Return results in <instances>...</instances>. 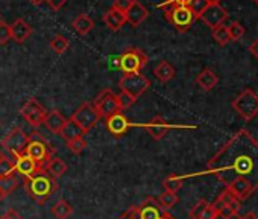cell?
I'll list each match as a JSON object with an SVG mask.
<instances>
[{"label": "cell", "instance_id": "obj_51", "mask_svg": "<svg viewBox=\"0 0 258 219\" xmlns=\"http://www.w3.org/2000/svg\"><path fill=\"white\" fill-rule=\"evenodd\" d=\"M208 4H220V0H207Z\"/></svg>", "mask_w": 258, "mask_h": 219}, {"label": "cell", "instance_id": "obj_7", "mask_svg": "<svg viewBox=\"0 0 258 219\" xmlns=\"http://www.w3.org/2000/svg\"><path fill=\"white\" fill-rule=\"evenodd\" d=\"M120 90L127 91L136 99H139L151 87V81L142 73H124L118 81Z\"/></svg>", "mask_w": 258, "mask_h": 219}, {"label": "cell", "instance_id": "obj_35", "mask_svg": "<svg viewBox=\"0 0 258 219\" xmlns=\"http://www.w3.org/2000/svg\"><path fill=\"white\" fill-rule=\"evenodd\" d=\"M213 38L216 43H219L220 46H226L231 40H229V34H228V28L225 25L213 29Z\"/></svg>", "mask_w": 258, "mask_h": 219}, {"label": "cell", "instance_id": "obj_17", "mask_svg": "<svg viewBox=\"0 0 258 219\" xmlns=\"http://www.w3.org/2000/svg\"><path fill=\"white\" fill-rule=\"evenodd\" d=\"M226 189H228L240 202H243L244 199H247V198L252 195V192H253L252 184H250L246 178H237V180H234L231 184L226 186Z\"/></svg>", "mask_w": 258, "mask_h": 219}, {"label": "cell", "instance_id": "obj_15", "mask_svg": "<svg viewBox=\"0 0 258 219\" xmlns=\"http://www.w3.org/2000/svg\"><path fill=\"white\" fill-rule=\"evenodd\" d=\"M124 16H126V22L131 23L133 28H139L149 17V11L139 2V0H133L131 7L127 8Z\"/></svg>", "mask_w": 258, "mask_h": 219}, {"label": "cell", "instance_id": "obj_16", "mask_svg": "<svg viewBox=\"0 0 258 219\" xmlns=\"http://www.w3.org/2000/svg\"><path fill=\"white\" fill-rule=\"evenodd\" d=\"M143 128L152 136V139L155 140H161L167 133L169 130L175 128L173 125H170L166 119H163L161 116H155L154 119H151L146 125H143Z\"/></svg>", "mask_w": 258, "mask_h": 219}, {"label": "cell", "instance_id": "obj_55", "mask_svg": "<svg viewBox=\"0 0 258 219\" xmlns=\"http://www.w3.org/2000/svg\"><path fill=\"white\" fill-rule=\"evenodd\" d=\"M0 157H2V152H0Z\"/></svg>", "mask_w": 258, "mask_h": 219}, {"label": "cell", "instance_id": "obj_39", "mask_svg": "<svg viewBox=\"0 0 258 219\" xmlns=\"http://www.w3.org/2000/svg\"><path fill=\"white\" fill-rule=\"evenodd\" d=\"M10 40H11V29H10V25L5 23V22L2 20V22H0V46L7 44Z\"/></svg>", "mask_w": 258, "mask_h": 219}, {"label": "cell", "instance_id": "obj_1", "mask_svg": "<svg viewBox=\"0 0 258 219\" xmlns=\"http://www.w3.org/2000/svg\"><path fill=\"white\" fill-rule=\"evenodd\" d=\"M207 169L225 186L246 178L258 189V140L244 128L238 130L207 163Z\"/></svg>", "mask_w": 258, "mask_h": 219}, {"label": "cell", "instance_id": "obj_12", "mask_svg": "<svg viewBox=\"0 0 258 219\" xmlns=\"http://www.w3.org/2000/svg\"><path fill=\"white\" fill-rule=\"evenodd\" d=\"M20 113L23 116V119L31 124L32 127L38 128L40 125H43L44 122V118L47 115V112L44 110V106L35 99V97H31L20 110Z\"/></svg>", "mask_w": 258, "mask_h": 219}, {"label": "cell", "instance_id": "obj_25", "mask_svg": "<svg viewBox=\"0 0 258 219\" xmlns=\"http://www.w3.org/2000/svg\"><path fill=\"white\" fill-rule=\"evenodd\" d=\"M154 75L158 81L161 82H169L170 79L175 78V67L167 63V61H161L160 64H157V67L154 69Z\"/></svg>", "mask_w": 258, "mask_h": 219}, {"label": "cell", "instance_id": "obj_40", "mask_svg": "<svg viewBox=\"0 0 258 219\" xmlns=\"http://www.w3.org/2000/svg\"><path fill=\"white\" fill-rule=\"evenodd\" d=\"M207 5H208L207 0H191L190 8H191V11H193V13L196 14V17H198Z\"/></svg>", "mask_w": 258, "mask_h": 219}, {"label": "cell", "instance_id": "obj_18", "mask_svg": "<svg viewBox=\"0 0 258 219\" xmlns=\"http://www.w3.org/2000/svg\"><path fill=\"white\" fill-rule=\"evenodd\" d=\"M10 29H11V40H14L19 44L25 43L32 35V28L26 23L25 19L14 20V23L10 25Z\"/></svg>", "mask_w": 258, "mask_h": 219}, {"label": "cell", "instance_id": "obj_54", "mask_svg": "<svg viewBox=\"0 0 258 219\" xmlns=\"http://www.w3.org/2000/svg\"><path fill=\"white\" fill-rule=\"evenodd\" d=\"M255 2H256V5H258V0H255Z\"/></svg>", "mask_w": 258, "mask_h": 219}, {"label": "cell", "instance_id": "obj_28", "mask_svg": "<svg viewBox=\"0 0 258 219\" xmlns=\"http://www.w3.org/2000/svg\"><path fill=\"white\" fill-rule=\"evenodd\" d=\"M52 213L56 219H67L73 213V207L66 199H58L52 207Z\"/></svg>", "mask_w": 258, "mask_h": 219}, {"label": "cell", "instance_id": "obj_23", "mask_svg": "<svg viewBox=\"0 0 258 219\" xmlns=\"http://www.w3.org/2000/svg\"><path fill=\"white\" fill-rule=\"evenodd\" d=\"M72 28L73 31H76L79 35H87L88 32H91V29L94 28V22L90 16L87 14H79L73 23H72Z\"/></svg>", "mask_w": 258, "mask_h": 219}, {"label": "cell", "instance_id": "obj_14", "mask_svg": "<svg viewBox=\"0 0 258 219\" xmlns=\"http://www.w3.org/2000/svg\"><path fill=\"white\" fill-rule=\"evenodd\" d=\"M131 127H133V124L126 119V116L123 115V112H118V113H115V115H112L111 118L106 119V128H108V131L112 136H115V137H120V136L126 134V131L131 128Z\"/></svg>", "mask_w": 258, "mask_h": 219}, {"label": "cell", "instance_id": "obj_34", "mask_svg": "<svg viewBox=\"0 0 258 219\" xmlns=\"http://www.w3.org/2000/svg\"><path fill=\"white\" fill-rule=\"evenodd\" d=\"M50 47H52V50H53L55 53L61 55V53H64V52L69 49V40H67L66 37H62V35L58 34V35H55V37L52 38Z\"/></svg>", "mask_w": 258, "mask_h": 219}, {"label": "cell", "instance_id": "obj_4", "mask_svg": "<svg viewBox=\"0 0 258 219\" xmlns=\"http://www.w3.org/2000/svg\"><path fill=\"white\" fill-rule=\"evenodd\" d=\"M231 105L238 116H241L246 122H249L258 115V94L253 90L246 88L232 100Z\"/></svg>", "mask_w": 258, "mask_h": 219}, {"label": "cell", "instance_id": "obj_43", "mask_svg": "<svg viewBox=\"0 0 258 219\" xmlns=\"http://www.w3.org/2000/svg\"><path fill=\"white\" fill-rule=\"evenodd\" d=\"M0 219H22V216H20V213L17 211V210H14V208H10L2 217Z\"/></svg>", "mask_w": 258, "mask_h": 219}, {"label": "cell", "instance_id": "obj_2", "mask_svg": "<svg viewBox=\"0 0 258 219\" xmlns=\"http://www.w3.org/2000/svg\"><path fill=\"white\" fill-rule=\"evenodd\" d=\"M56 189L58 186L55 180L44 171V168H40L35 174L25 178V190L38 204H44Z\"/></svg>", "mask_w": 258, "mask_h": 219}, {"label": "cell", "instance_id": "obj_38", "mask_svg": "<svg viewBox=\"0 0 258 219\" xmlns=\"http://www.w3.org/2000/svg\"><path fill=\"white\" fill-rule=\"evenodd\" d=\"M210 202L208 201H205V199H199L193 207H191V210H190V217L191 219H199V216L202 214V211L205 210V207L208 205Z\"/></svg>", "mask_w": 258, "mask_h": 219}, {"label": "cell", "instance_id": "obj_33", "mask_svg": "<svg viewBox=\"0 0 258 219\" xmlns=\"http://www.w3.org/2000/svg\"><path fill=\"white\" fill-rule=\"evenodd\" d=\"M136 100L137 99L133 94H129L127 91H123V90L117 94V102H118V106H120V112H124V110L131 108L136 103Z\"/></svg>", "mask_w": 258, "mask_h": 219}, {"label": "cell", "instance_id": "obj_5", "mask_svg": "<svg viewBox=\"0 0 258 219\" xmlns=\"http://www.w3.org/2000/svg\"><path fill=\"white\" fill-rule=\"evenodd\" d=\"M35 136H29V142L26 146L25 154L32 158L40 168H44V165L52 158L53 154V148L40 136H37V133H34Z\"/></svg>", "mask_w": 258, "mask_h": 219}, {"label": "cell", "instance_id": "obj_31", "mask_svg": "<svg viewBox=\"0 0 258 219\" xmlns=\"http://www.w3.org/2000/svg\"><path fill=\"white\" fill-rule=\"evenodd\" d=\"M182 184H184V178H181V177H178V175H175V174H170V175H169L167 178H164V181H163L164 189L169 190V192H175V193L182 187Z\"/></svg>", "mask_w": 258, "mask_h": 219}, {"label": "cell", "instance_id": "obj_24", "mask_svg": "<svg viewBox=\"0 0 258 219\" xmlns=\"http://www.w3.org/2000/svg\"><path fill=\"white\" fill-rule=\"evenodd\" d=\"M44 171H46L53 180H56V178L62 177V175L67 172V165H66L61 158L52 157V158L44 165Z\"/></svg>", "mask_w": 258, "mask_h": 219}, {"label": "cell", "instance_id": "obj_3", "mask_svg": "<svg viewBox=\"0 0 258 219\" xmlns=\"http://www.w3.org/2000/svg\"><path fill=\"white\" fill-rule=\"evenodd\" d=\"M161 8H164V14H166V19L169 20V23H172L173 28L178 29L179 32H187L193 26L195 20L198 19L190 7L163 4Z\"/></svg>", "mask_w": 258, "mask_h": 219}, {"label": "cell", "instance_id": "obj_52", "mask_svg": "<svg viewBox=\"0 0 258 219\" xmlns=\"http://www.w3.org/2000/svg\"><path fill=\"white\" fill-rule=\"evenodd\" d=\"M2 199H4V196H2V195H0V201H2Z\"/></svg>", "mask_w": 258, "mask_h": 219}, {"label": "cell", "instance_id": "obj_42", "mask_svg": "<svg viewBox=\"0 0 258 219\" xmlns=\"http://www.w3.org/2000/svg\"><path fill=\"white\" fill-rule=\"evenodd\" d=\"M131 4H133V0H114L112 8H115V10H118L121 13H126L127 8L131 7Z\"/></svg>", "mask_w": 258, "mask_h": 219}, {"label": "cell", "instance_id": "obj_32", "mask_svg": "<svg viewBox=\"0 0 258 219\" xmlns=\"http://www.w3.org/2000/svg\"><path fill=\"white\" fill-rule=\"evenodd\" d=\"M228 28V34H229V40L231 41H238L240 38H243L244 37V34H246V29H244V26L240 23V22H232L229 26H226Z\"/></svg>", "mask_w": 258, "mask_h": 219}, {"label": "cell", "instance_id": "obj_11", "mask_svg": "<svg viewBox=\"0 0 258 219\" xmlns=\"http://www.w3.org/2000/svg\"><path fill=\"white\" fill-rule=\"evenodd\" d=\"M198 19H201L208 28L216 29V28L222 26L226 22L228 13H226V10L220 4H208L202 10V13L198 16Z\"/></svg>", "mask_w": 258, "mask_h": 219}, {"label": "cell", "instance_id": "obj_29", "mask_svg": "<svg viewBox=\"0 0 258 219\" xmlns=\"http://www.w3.org/2000/svg\"><path fill=\"white\" fill-rule=\"evenodd\" d=\"M217 201L219 202H222L223 205H226V207H229L232 211H235V213H238V210L241 208V202L226 189V190H223L220 195H219V198H217Z\"/></svg>", "mask_w": 258, "mask_h": 219}, {"label": "cell", "instance_id": "obj_13", "mask_svg": "<svg viewBox=\"0 0 258 219\" xmlns=\"http://www.w3.org/2000/svg\"><path fill=\"white\" fill-rule=\"evenodd\" d=\"M131 210L136 213L139 219H160L161 214L164 213V208L154 198H148L142 204L131 207Z\"/></svg>", "mask_w": 258, "mask_h": 219}, {"label": "cell", "instance_id": "obj_19", "mask_svg": "<svg viewBox=\"0 0 258 219\" xmlns=\"http://www.w3.org/2000/svg\"><path fill=\"white\" fill-rule=\"evenodd\" d=\"M66 124H67V119L58 112V110H52V112H49L44 118V122H43V125L53 134H59Z\"/></svg>", "mask_w": 258, "mask_h": 219}, {"label": "cell", "instance_id": "obj_26", "mask_svg": "<svg viewBox=\"0 0 258 219\" xmlns=\"http://www.w3.org/2000/svg\"><path fill=\"white\" fill-rule=\"evenodd\" d=\"M84 131H82V128L76 124V122H73V121H67V124L64 125V128H62V131L59 133V136L66 140V142H72V140H75V139H79V137H84Z\"/></svg>", "mask_w": 258, "mask_h": 219}, {"label": "cell", "instance_id": "obj_10", "mask_svg": "<svg viewBox=\"0 0 258 219\" xmlns=\"http://www.w3.org/2000/svg\"><path fill=\"white\" fill-rule=\"evenodd\" d=\"M28 142H29V134H26L20 128H14L2 140V146L7 151H10L14 157H19V155H23L25 154L26 146H28Z\"/></svg>", "mask_w": 258, "mask_h": 219}, {"label": "cell", "instance_id": "obj_45", "mask_svg": "<svg viewBox=\"0 0 258 219\" xmlns=\"http://www.w3.org/2000/svg\"><path fill=\"white\" fill-rule=\"evenodd\" d=\"M249 52H250V53L258 60V38L252 41V44L249 46Z\"/></svg>", "mask_w": 258, "mask_h": 219}, {"label": "cell", "instance_id": "obj_27", "mask_svg": "<svg viewBox=\"0 0 258 219\" xmlns=\"http://www.w3.org/2000/svg\"><path fill=\"white\" fill-rule=\"evenodd\" d=\"M19 184H20V181L14 174L8 175V177H0V195L4 198L8 196L19 187Z\"/></svg>", "mask_w": 258, "mask_h": 219}, {"label": "cell", "instance_id": "obj_6", "mask_svg": "<svg viewBox=\"0 0 258 219\" xmlns=\"http://www.w3.org/2000/svg\"><path fill=\"white\" fill-rule=\"evenodd\" d=\"M148 64V55L137 47H131L118 58V67L123 73H140L142 69Z\"/></svg>", "mask_w": 258, "mask_h": 219}, {"label": "cell", "instance_id": "obj_21", "mask_svg": "<svg viewBox=\"0 0 258 219\" xmlns=\"http://www.w3.org/2000/svg\"><path fill=\"white\" fill-rule=\"evenodd\" d=\"M14 166H16V171H17L20 175H23L25 178H26V177H31L32 174H35V172L40 169V166H38L32 158H29L26 154L16 157Z\"/></svg>", "mask_w": 258, "mask_h": 219}, {"label": "cell", "instance_id": "obj_41", "mask_svg": "<svg viewBox=\"0 0 258 219\" xmlns=\"http://www.w3.org/2000/svg\"><path fill=\"white\" fill-rule=\"evenodd\" d=\"M216 216H217L216 208L213 207V204H208L205 210L202 211V214L199 216V219H216Z\"/></svg>", "mask_w": 258, "mask_h": 219}, {"label": "cell", "instance_id": "obj_49", "mask_svg": "<svg viewBox=\"0 0 258 219\" xmlns=\"http://www.w3.org/2000/svg\"><path fill=\"white\" fill-rule=\"evenodd\" d=\"M160 219H176V217H173L167 210H164V213L161 214V217H160Z\"/></svg>", "mask_w": 258, "mask_h": 219}, {"label": "cell", "instance_id": "obj_50", "mask_svg": "<svg viewBox=\"0 0 258 219\" xmlns=\"http://www.w3.org/2000/svg\"><path fill=\"white\" fill-rule=\"evenodd\" d=\"M46 0H31V4L32 5H35V7H38V5H41V4H44Z\"/></svg>", "mask_w": 258, "mask_h": 219}, {"label": "cell", "instance_id": "obj_36", "mask_svg": "<svg viewBox=\"0 0 258 219\" xmlns=\"http://www.w3.org/2000/svg\"><path fill=\"white\" fill-rule=\"evenodd\" d=\"M16 171V166H14V161L11 158H8L7 155L2 154L0 157V177H8V175H13Z\"/></svg>", "mask_w": 258, "mask_h": 219}, {"label": "cell", "instance_id": "obj_20", "mask_svg": "<svg viewBox=\"0 0 258 219\" xmlns=\"http://www.w3.org/2000/svg\"><path fill=\"white\" fill-rule=\"evenodd\" d=\"M103 23L106 25V28L109 31L115 32V31H120L123 28V25L126 23V16H124V13H121L115 8H111L103 14Z\"/></svg>", "mask_w": 258, "mask_h": 219}, {"label": "cell", "instance_id": "obj_9", "mask_svg": "<svg viewBox=\"0 0 258 219\" xmlns=\"http://www.w3.org/2000/svg\"><path fill=\"white\" fill-rule=\"evenodd\" d=\"M93 106L96 108V112L99 113L100 119H105V121L108 118H111L112 115L120 112V106H118V102H117V94H114L108 88L102 90L97 94V97L93 102Z\"/></svg>", "mask_w": 258, "mask_h": 219}, {"label": "cell", "instance_id": "obj_47", "mask_svg": "<svg viewBox=\"0 0 258 219\" xmlns=\"http://www.w3.org/2000/svg\"><path fill=\"white\" fill-rule=\"evenodd\" d=\"M216 219H240V214L238 213H232L229 216H222V214H217Z\"/></svg>", "mask_w": 258, "mask_h": 219}, {"label": "cell", "instance_id": "obj_37", "mask_svg": "<svg viewBox=\"0 0 258 219\" xmlns=\"http://www.w3.org/2000/svg\"><path fill=\"white\" fill-rule=\"evenodd\" d=\"M67 146L73 154H81L87 148V142L84 137H79V139H75L72 142H67Z\"/></svg>", "mask_w": 258, "mask_h": 219}, {"label": "cell", "instance_id": "obj_46", "mask_svg": "<svg viewBox=\"0 0 258 219\" xmlns=\"http://www.w3.org/2000/svg\"><path fill=\"white\" fill-rule=\"evenodd\" d=\"M118 219H139V217L136 216V213H134L131 208H129V210H127L126 213H123Z\"/></svg>", "mask_w": 258, "mask_h": 219}, {"label": "cell", "instance_id": "obj_30", "mask_svg": "<svg viewBox=\"0 0 258 219\" xmlns=\"http://www.w3.org/2000/svg\"><path fill=\"white\" fill-rule=\"evenodd\" d=\"M157 201H158V204H160L164 210H169V208H172V207L179 201V198H178V195H176L175 192L164 190V192L160 195V198H158Z\"/></svg>", "mask_w": 258, "mask_h": 219}, {"label": "cell", "instance_id": "obj_22", "mask_svg": "<svg viewBox=\"0 0 258 219\" xmlns=\"http://www.w3.org/2000/svg\"><path fill=\"white\" fill-rule=\"evenodd\" d=\"M196 84L205 90V91H210L213 90L217 84H219V76L214 70L211 69H204L198 76H196Z\"/></svg>", "mask_w": 258, "mask_h": 219}, {"label": "cell", "instance_id": "obj_8", "mask_svg": "<svg viewBox=\"0 0 258 219\" xmlns=\"http://www.w3.org/2000/svg\"><path fill=\"white\" fill-rule=\"evenodd\" d=\"M70 121L76 122L82 128L84 133H88L91 128H94L99 124L100 116L96 112V108L93 106V103L84 102L82 105L78 106V110H75V113L72 115Z\"/></svg>", "mask_w": 258, "mask_h": 219}, {"label": "cell", "instance_id": "obj_48", "mask_svg": "<svg viewBox=\"0 0 258 219\" xmlns=\"http://www.w3.org/2000/svg\"><path fill=\"white\" fill-rule=\"evenodd\" d=\"M240 219H258V216L253 213V211H247L246 214H243V216H240Z\"/></svg>", "mask_w": 258, "mask_h": 219}, {"label": "cell", "instance_id": "obj_44", "mask_svg": "<svg viewBox=\"0 0 258 219\" xmlns=\"http://www.w3.org/2000/svg\"><path fill=\"white\" fill-rule=\"evenodd\" d=\"M164 4H169V5H179V7H190L191 0H166Z\"/></svg>", "mask_w": 258, "mask_h": 219}, {"label": "cell", "instance_id": "obj_53", "mask_svg": "<svg viewBox=\"0 0 258 219\" xmlns=\"http://www.w3.org/2000/svg\"><path fill=\"white\" fill-rule=\"evenodd\" d=\"M0 22H2V16H0Z\"/></svg>", "mask_w": 258, "mask_h": 219}]
</instances>
